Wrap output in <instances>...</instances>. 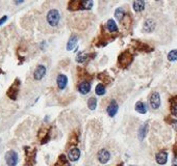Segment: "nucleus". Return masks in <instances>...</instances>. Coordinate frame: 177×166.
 I'll list each match as a JSON object with an SVG mask.
<instances>
[{"label": "nucleus", "mask_w": 177, "mask_h": 166, "mask_svg": "<svg viewBox=\"0 0 177 166\" xmlns=\"http://www.w3.org/2000/svg\"><path fill=\"white\" fill-rule=\"evenodd\" d=\"M171 113L177 118V105H171Z\"/></svg>", "instance_id": "obj_28"}, {"label": "nucleus", "mask_w": 177, "mask_h": 166, "mask_svg": "<svg viewBox=\"0 0 177 166\" xmlns=\"http://www.w3.org/2000/svg\"><path fill=\"white\" fill-rule=\"evenodd\" d=\"M149 102H150V106L152 107V109H159L160 106V96L159 92L156 91L152 92L150 99H149Z\"/></svg>", "instance_id": "obj_6"}, {"label": "nucleus", "mask_w": 177, "mask_h": 166, "mask_svg": "<svg viewBox=\"0 0 177 166\" xmlns=\"http://www.w3.org/2000/svg\"><path fill=\"white\" fill-rule=\"evenodd\" d=\"M55 166H70L69 162H68V160L65 155H61V156H59L58 161L55 164Z\"/></svg>", "instance_id": "obj_20"}, {"label": "nucleus", "mask_w": 177, "mask_h": 166, "mask_svg": "<svg viewBox=\"0 0 177 166\" xmlns=\"http://www.w3.org/2000/svg\"><path fill=\"white\" fill-rule=\"evenodd\" d=\"M145 9V1H135L133 2V10L135 12H142Z\"/></svg>", "instance_id": "obj_19"}, {"label": "nucleus", "mask_w": 177, "mask_h": 166, "mask_svg": "<svg viewBox=\"0 0 177 166\" xmlns=\"http://www.w3.org/2000/svg\"><path fill=\"white\" fill-rule=\"evenodd\" d=\"M56 83H58V86L59 89H64L67 86L68 84V78L66 75L64 74H59L56 78Z\"/></svg>", "instance_id": "obj_9"}, {"label": "nucleus", "mask_w": 177, "mask_h": 166, "mask_svg": "<svg viewBox=\"0 0 177 166\" xmlns=\"http://www.w3.org/2000/svg\"><path fill=\"white\" fill-rule=\"evenodd\" d=\"M106 27H107V29H108V31H110V32L118 31V26H117V24H116L115 21L111 20V19L107 21V23H106Z\"/></svg>", "instance_id": "obj_17"}, {"label": "nucleus", "mask_w": 177, "mask_h": 166, "mask_svg": "<svg viewBox=\"0 0 177 166\" xmlns=\"http://www.w3.org/2000/svg\"><path fill=\"white\" fill-rule=\"evenodd\" d=\"M107 114L110 116H115L116 113L118 112V104L116 103V101H111L110 103V105L107 106Z\"/></svg>", "instance_id": "obj_10"}, {"label": "nucleus", "mask_w": 177, "mask_h": 166, "mask_svg": "<svg viewBox=\"0 0 177 166\" xmlns=\"http://www.w3.org/2000/svg\"><path fill=\"white\" fill-rule=\"evenodd\" d=\"M19 89H20V80L19 79H16L14 81V83L10 86V88L7 89V97L10 98V100H17L18 94H19Z\"/></svg>", "instance_id": "obj_2"}, {"label": "nucleus", "mask_w": 177, "mask_h": 166, "mask_svg": "<svg viewBox=\"0 0 177 166\" xmlns=\"http://www.w3.org/2000/svg\"><path fill=\"white\" fill-rule=\"evenodd\" d=\"M98 78L100 79V80L102 81V82H105V83H110L111 81V79L108 77L106 74H103V73H101V74L98 75Z\"/></svg>", "instance_id": "obj_27"}, {"label": "nucleus", "mask_w": 177, "mask_h": 166, "mask_svg": "<svg viewBox=\"0 0 177 166\" xmlns=\"http://www.w3.org/2000/svg\"><path fill=\"white\" fill-rule=\"evenodd\" d=\"M133 57L130 54L129 51H125L122 54H120L119 58H118V64H120V67L125 68V67H128L130 64H131Z\"/></svg>", "instance_id": "obj_3"}, {"label": "nucleus", "mask_w": 177, "mask_h": 166, "mask_svg": "<svg viewBox=\"0 0 177 166\" xmlns=\"http://www.w3.org/2000/svg\"><path fill=\"white\" fill-rule=\"evenodd\" d=\"M77 43H78V37H72L71 39L69 40V42H68L67 44V50H73L74 48L77 47Z\"/></svg>", "instance_id": "obj_15"}, {"label": "nucleus", "mask_w": 177, "mask_h": 166, "mask_svg": "<svg viewBox=\"0 0 177 166\" xmlns=\"http://www.w3.org/2000/svg\"><path fill=\"white\" fill-rule=\"evenodd\" d=\"M46 74V68L42 64L38 66V68L35 69L34 73V78L35 80H42L44 78V76Z\"/></svg>", "instance_id": "obj_7"}, {"label": "nucleus", "mask_w": 177, "mask_h": 166, "mask_svg": "<svg viewBox=\"0 0 177 166\" xmlns=\"http://www.w3.org/2000/svg\"><path fill=\"white\" fill-rule=\"evenodd\" d=\"M172 166H177V165H176V164H174V165H172Z\"/></svg>", "instance_id": "obj_33"}, {"label": "nucleus", "mask_w": 177, "mask_h": 166, "mask_svg": "<svg viewBox=\"0 0 177 166\" xmlns=\"http://www.w3.org/2000/svg\"><path fill=\"white\" fill-rule=\"evenodd\" d=\"M16 4H20V3H23V1H15Z\"/></svg>", "instance_id": "obj_31"}, {"label": "nucleus", "mask_w": 177, "mask_h": 166, "mask_svg": "<svg viewBox=\"0 0 177 166\" xmlns=\"http://www.w3.org/2000/svg\"><path fill=\"white\" fill-rule=\"evenodd\" d=\"M59 19H61V16H59V12L58 10H51L48 12L47 22L50 26L52 27L58 26L59 23Z\"/></svg>", "instance_id": "obj_1"}, {"label": "nucleus", "mask_w": 177, "mask_h": 166, "mask_svg": "<svg viewBox=\"0 0 177 166\" xmlns=\"http://www.w3.org/2000/svg\"><path fill=\"white\" fill-rule=\"evenodd\" d=\"M135 111L141 114H145L147 112V107L143 102H138L135 104Z\"/></svg>", "instance_id": "obj_16"}, {"label": "nucleus", "mask_w": 177, "mask_h": 166, "mask_svg": "<svg viewBox=\"0 0 177 166\" xmlns=\"http://www.w3.org/2000/svg\"><path fill=\"white\" fill-rule=\"evenodd\" d=\"M68 157H69V160H71V161H77L80 158V151L77 148H72L68 153Z\"/></svg>", "instance_id": "obj_8"}, {"label": "nucleus", "mask_w": 177, "mask_h": 166, "mask_svg": "<svg viewBox=\"0 0 177 166\" xmlns=\"http://www.w3.org/2000/svg\"><path fill=\"white\" fill-rule=\"evenodd\" d=\"M93 6V1H81L80 10H91Z\"/></svg>", "instance_id": "obj_24"}, {"label": "nucleus", "mask_w": 177, "mask_h": 166, "mask_svg": "<svg viewBox=\"0 0 177 166\" xmlns=\"http://www.w3.org/2000/svg\"><path fill=\"white\" fill-rule=\"evenodd\" d=\"M130 166H135V165H130Z\"/></svg>", "instance_id": "obj_35"}, {"label": "nucleus", "mask_w": 177, "mask_h": 166, "mask_svg": "<svg viewBox=\"0 0 177 166\" xmlns=\"http://www.w3.org/2000/svg\"><path fill=\"white\" fill-rule=\"evenodd\" d=\"M118 166H123V163H120V164Z\"/></svg>", "instance_id": "obj_32"}, {"label": "nucleus", "mask_w": 177, "mask_h": 166, "mask_svg": "<svg viewBox=\"0 0 177 166\" xmlns=\"http://www.w3.org/2000/svg\"><path fill=\"white\" fill-rule=\"evenodd\" d=\"M0 74H1V70H0Z\"/></svg>", "instance_id": "obj_34"}, {"label": "nucleus", "mask_w": 177, "mask_h": 166, "mask_svg": "<svg viewBox=\"0 0 177 166\" xmlns=\"http://www.w3.org/2000/svg\"><path fill=\"white\" fill-rule=\"evenodd\" d=\"M170 102H171V105H177V96L172 98V99L170 100Z\"/></svg>", "instance_id": "obj_29"}, {"label": "nucleus", "mask_w": 177, "mask_h": 166, "mask_svg": "<svg viewBox=\"0 0 177 166\" xmlns=\"http://www.w3.org/2000/svg\"><path fill=\"white\" fill-rule=\"evenodd\" d=\"M155 29V22L151 19H148V20L145 21L143 26V30L145 32H152Z\"/></svg>", "instance_id": "obj_12"}, {"label": "nucleus", "mask_w": 177, "mask_h": 166, "mask_svg": "<svg viewBox=\"0 0 177 166\" xmlns=\"http://www.w3.org/2000/svg\"><path fill=\"white\" fill-rule=\"evenodd\" d=\"M80 3L81 0H72V1L69 2V10H80Z\"/></svg>", "instance_id": "obj_18"}, {"label": "nucleus", "mask_w": 177, "mask_h": 166, "mask_svg": "<svg viewBox=\"0 0 177 166\" xmlns=\"http://www.w3.org/2000/svg\"><path fill=\"white\" fill-rule=\"evenodd\" d=\"M155 159H156V162L159 163V165H164L168 161V154L166 153V152H159V154H156Z\"/></svg>", "instance_id": "obj_13"}, {"label": "nucleus", "mask_w": 177, "mask_h": 166, "mask_svg": "<svg viewBox=\"0 0 177 166\" xmlns=\"http://www.w3.org/2000/svg\"><path fill=\"white\" fill-rule=\"evenodd\" d=\"M105 94V87L103 84H98L96 86V95L98 96H103Z\"/></svg>", "instance_id": "obj_25"}, {"label": "nucleus", "mask_w": 177, "mask_h": 166, "mask_svg": "<svg viewBox=\"0 0 177 166\" xmlns=\"http://www.w3.org/2000/svg\"><path fill=\"white\" fill-rule=\"evenodd\" d=\"M6 20H7V16H3V17L0 19V25H2V24H3Z\"/></svg>", "instance_id": "obj_30"}, {"label": "nucleus", "mask_w": 177, "mask_h": 166, "mask_svg": "<svg viewBox=\"0 0 177 166\" xmlns=\"http://www.w3.org/2000/svg\"><path fill=\"white\" fill-rule=\"evenodd\" d=\"M115 16H116L117 20L122 21V19L125 17V12H124V10L122 9V7H119V9H117L116 12H115Z\"/></svg>", "instance_id": "obj_23"}, {"label": "nucleus", "mask_w": 177, "mask_h": 166, "mask_svg": "<svg viewBox=\"0 0 177 166\" xmlns=\"http://www.w3.org/2000/svg\"><path fill=\"white\" fill-rule=\"evenodd\" d=\"M88 107H89L90 110H95V109H96V107H97L96 98H94V97L90 98L89 101H88Z\"/></svg>", "instance_id": "obj_21"}, {"label": "nucleus", "mask_w": 177, "mask_h": 166, "mask_svg": "<svg viewBox=\"0 0 177 166\" xmlns=\"http://www.w3.org/2000/svg\"><path fill=\"white\" fill-rule=\"evenodd\" d=\"M78 91H79L80 94H82V95L89 94V91H91V83L88 82V81L81 82L79 85H78Z\"/></svg>", "instance_id": "obj_11"}, {"label": "nucleus", "mask_w": 177, "mask_h": 166, "mask_svg": "<svg viewBox=\"0 0 177 166\" xmlns=\"http://www.w3.org/2000/svg\"><path fill=\"white\" fill-rule=\"evenodd\" d=\"M88 57H89V55L86 52H80L77 56H76V61L79 62V64H83V62L88 59Z\"/></svg>", "instance_id": "obj_22"}, {"label": "nucleus", "mask_w": 177, "mask_h": 166, "mask_svg": "<svg viewBox=\"0 0 177 166\" xmlns=\"http://www.w3.org/2000/svg\"><path fill=\"white\" fill-rule=\"evenodd\" d=\"M5 162L9 166H16L18 163V154L15 151H9L5 154Z\"/></svg>", "instance_id": "obj_4"}, {"label": "nucleus", "mask_w": 177, "mask_h": 166, "mask_svg": "<svg viewBox=\"0 0 177 166\" xmlns=\"http://www.w3.org/2000/svg\"><path fill=\"white\" fill-rule=\"evenodd\" d=\"M97 158H98V161H99L100 163H102V164H105V163H107L108 161H110L111 153L107 151V149H100V151L98 152Z\"/></svg>", "instance_id": "obj_5"}, {"label": "nucleus", "mask_w": 177, "mask_h": 166, "mask_svg": "<svg viewBox=\"0 0 177 166\" xmlns=\"http://www.w3.org/2000/svg\"><path fill=\"white\" fill-rule=\"evenodd\" d=\"M168 59L170 61H175L177 60V49L176 50H172L170 51L168 54Z\"/></svg>", "instance_id": "obj_26"}, {"label": "nucleus", "mask_w": 177, "mask_h": 166, "mask_svg": "<svg viewBox=\"0 0 177 166\" xmlns=\"http://www.w3.org/2000/svg\"><path fill=\"white\" fill-rule=\"evenodd\" d=\"M147 131H148V124L145 122L143 126L140 127V129H139V133H138V137L141 141L145 138V136L147 134Z\"/></svg>", "instance_id": "obj_14"}]
</instances>
